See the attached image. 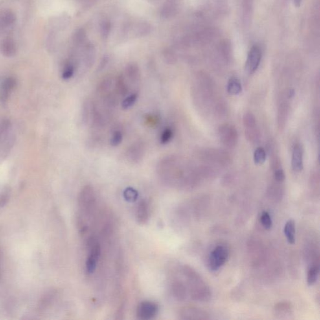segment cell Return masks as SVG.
Instances as JSON below:
<instances>
[{
	"label": "cell",
	"instance_id": "8d00e7d4",
	"mask_svg": "<svg viewBox=\"0 0 320 320\" xmlns=\"http://www.w3.org/2000/svg\"><path fill=\"white\" fill-rule=\"evenodd\" d=\"M1 255H1V250H0V260H1Z\"/></svg>",
	"mask_w": 320,
	"mask_h": 320
},
{
	"label": "cell",
	"instance_id": "d4e9b609",
	"mask_svg": "<svg viewBox=\"0 0 320 320\" xmlns=\"http://www.w3.org/2000/svg\"><path fill=\"white\" fill-rule=\"evenodd\" d=\"M87 38V33L83 28H80L76 31L73 36V43L74 46L80 47L84 43Z\"/></svg>",
	"mask_w": 320,
	"mask_h": 320
},
{
	"label": "cell",
	"instance_id": "52a82bcc",
	"mask_svg": "<svg viewBox=\"0 0 320 320\" xmlns=\"http://www.w3.org/2000/svg\"><path fill=\"white\" fill-rule=\"evenodd\" d=\"M126 34L135 37L147 36L152 32V26L147 22L138 21L131 24L124 28Z\"/></svg>",
	"mask_w": 320,
	"mask_h": 320
},
{
	"label": "cell",
	"instance_id": "e0dca14e",
	"mask_svg": "<svg viewBox=\"0 0 320 320\" xmlns=\"http://www.w3.org/2000/svg\"><path fill=\"white\" fill-rule=\"evenodd\" d=\"M95 48L92 44H88L85 46L83 52L82 58L83 62L87 67H90L95 60Z\"/></svg>",
	"mask_w": 320,
	"mask_h": 320
},
{
	"label": "cell",
	"instance_id": "9a60e30c",
	"mask_svg": "<svg viewBox=\"0 0 320 320\" xmlns=\"http://www.w3.org/2000/svg\"><path fill=\"white\" fill-rule=\"evenodd\" d=\"M245 127L246 128L247 137L250 140H255L257 138V131L256 130V123L254 116L251 113H247L243 118Z\"/></svg>",
	"mask_w": 320,
	"mask_h": 320
},
{
	"label": "cell",
	"instance_id": "7a4b0ae2",
	"mask_svg": "<svg viewBox=\"0 0 320 320\" xmlns=\"http://www.w3.org/2000/svg\"><path fill=\"white\" fill-rule=\"evenodd\" d=\"M96 205V195L95 190L90 185L84 186L78 196V205L82 213L90 215Z\"/></svg>",
	"mask_w": 320,
	"mask_h": 320
},
{
	"label": "cell",
	"instance_id": "836d02e7",
	"mask_svg": "<svg viewBox=\"0 0 320 320\" xmlns=\"http://www.w3.org/2000/svg\"><path fill=\"white\" fill-rule=\"evenodd\" d=\"M275 178L277 181L282 182L284 181V178H285V175H284V173L282 169H278L275 171Z\"/></svg>",
	"mask_w": 320,
	"mask_h": 320
},
{
	"label": "cell",
	"instance_id": "5bb4252c",
	"mask_svg": "<svg viewBox=\"0 0 320 320\" xmlns=\"http://www.w3.org/2000/svg\"><path fill=\"white\" fill-rule=\"evenodd\" d=\"M150 216V207L147 201H140L136 212V218L140 224H145Z\"/></svg>",
	"mask_w": 320,
	"mask_h": 320
},
{
	"label": "cell",
	"instance_id": "3957f363",
	"mask_svg": "<svg viewBox=\"0 0 320 320\" xmlns=\"http://www.w3.org/2000/svg\"><path fill=\"white\" fill-rule=\"evenodd\" d=\"M87 245L89 253L86 261V269L88 273L92 274L96 270L102 249L99 242L95 238L89 239Z\"/></svg>",
	"mask_w": 320,
	"mask_h": 320
},
{
	"label": "cell",
	"instance_id": "d6986e66",
	"mask_svg": "<svg viewBox=\"0 0 320 320\" xmlns=\"http://www.w3.org/2000/svg\"><path fill=\"white\" fill-rule=\"evenodd\" d=\"M284 233L287 240L290 244L293 245L295 243V223L293 220L287 221L284 228Z\"/></svg>",
	"mask_w": 320,
	"mask_h": 320
},
{
	"label": "cell",
	"instance_id": "4316f807",
	"mask_svg": "<svg viewBox=\"0 0 320 320\" xmlns=\"http://www.w3.org/2000/svg\"><path fill=\"white\" fill-rule=\"evenodd\" d=\"M138 98L139 95L137 93H131L130 95L127 96L122 103V109H128L131 108L137 102Z\"/></svg>",
	"mask_w": 320,
	"mask_h": 320
},
{
	"label": "cell",
	"instance_id": "9c48e42d",
	"mask_svg": "<svg viewBox=\"0 0 320 320\" xmlns=\"http://www.w3.org/2000/svg\"><path fill=\"white\" fill-rule=\"evenodd\" d=\"M17 86V79L13 76H9L3 81L0 87V104H7L12 92Z\"/></svg>",
	"mask_w": 320,
	"mask_h": 320
},
{
	"label": "cell",
	"instance_id": "4fadbf2b",
	"mask_svg": "<svg viewBox=\"0 0 320 320\" xmlns=\"http://www.w3.org/2000/svg\"><path fill=\"white\" fill-rule=\"evenodd\" d=\"M0 52L7 58L16 55L17 46L15 39L11 36H6L0 42Z\"/></svg>",
	"mask_w": 320,
	"mask_h": 320
},
{
	"label": "cell",
	"instance_id": "603a6c76",
	"mask_svg": "<svg viewBox=\"0 0 320 320\" xmlns=\"http://www.w3.org/2000/svg\"><path fill=\"white\" fill-rule=\"evenodd\" d=\"M228 92L231 95H236L242 90V85L237 78L230 79L227 87Z\"/></svg>",
	"mask_w": 320,
	"mask_h": 320
},
{
	"label": "cell",
	"instance_id": "4dcf8cb0",
	"mask_svg": "<svg viewBox=\"0 0 320 320\" xmlns=\"http://www.w3.org/2000/svg\"><path fill=\"white\" fill-rule=\"evenodd\" d=\"M123 133L121 131L116 130L114 131L112 137L111 138L110 144L113 147L119 146L122 143L123 139Z\"/></svg>",
	"mask_w": 320,
	"mask_h": 320
},
{
	"label": "cell",
	"instance_id": "f1b7e54d",
	"mask_svg": "<svg viewBox=\"0 0 320 320\" xmlns=\"http://www.w3.org/2000/svg\"><path fill=\"white\" fill-rule=\"evenodd\" d=\"M266 152L262 148L256 149L254 153V161L256 164H260L264 163L266 160Z\"/></svg>",
	"mask_w": 320,
	"mask_h": 320
},
{
	"label": "cell",
	"instance_id": "ba28073f",
	"mask_svg": "<svg viewBox=\"0 0 320 320\" xmlns=\"http://www.w3.org/2000/svg\"><path fill=\"white\" fill-rule=\"evenodd\" d=\"M262 51L258 46H254L249 51L247 57L245 69L247 73L253 74L259 67L261 59H262Z\"/></svg>",
	"mask_w": 320,
	"mask_h": 320
},
{
	"label": "cell",
	"instance_id": "2e32d148",
	"mask_svg": "<svg viewBox=\"0 0 320 320\" xmlns=\"http://www.w3.org/2000/svg\"><path fill=\"white\" fill-rule=\"evenodd\" d=\"M291 164L295 172H300L303 169V150L299 144L293 148Z\"/></svg>",
	"mask_w": 320,
	"mask_h": 320
},
{
	"label": "cell",
	"instance_id": "7c38bea8",
	"mask_svg": "<svg viewBox=\"0 0 320 320\" xmlns=\"http://www.w3.org/2000/svg\"><path fill=\"white\" fill-rule=\"evenodd\" d=\"M180 6V0H166L161 10L160 15L163 19H168L177 14Z\"/></svg>",
	"mask_w": 320,
	"mask_h": 320
},
{
	"label": "cell",
	"instance_id": "6da1fadb",
	"mask_svg": "<svg viewBox=\"0 0 320 320\" xmlns=\"http://www.w3.org/2000/svg\"><path fill=\"white\" fill-rule=\"evenodd\" d=\"M16 140V135L12 122L3 119L0 122V163L10 156Z\"/></svg>",
	"mask_w": 320,
	"mask_h": 320
},
{
	"label": "cell",
	"instance_id": "484cf974",
	"mask_svg": "<svg viewBox=\"0 0 320 320\" xmlns=\"http://www.w3.org/2000/svg\"><path fill=\"white\" fill-rule=\"evenodd\" d=\"M320 272L319 267L313 265L308 271L307 282L308 285L312 286L317 282Z\"/></svg>",
	"mask_w": 320,
	"mask_h": 320
},
{
	"label": "cell",
	"instance_id": "cb8c5ba5",
	"mask_svg": "<svg viewBox=\"0 0 320 320\" xmlns=\"http://www.w3.org/2000/svg\"><path fill=\"white\" fill-rule=\"evenodd\" d=\"M111 30V22L107 19H102L100 24V32L102 38L107 39L110 34Z\"/></svg>",
	"mask_w": 320,
	"mask_h": 320
},
{
	"label": "cell",
	"instance_id": "7402d4cb",
	"mask_svg": "<svg viewBox=\"0 0 320 320\" xmlns=\"http://www.w3.org/2000/svg\"><path fill=\"white\" fill-rule=\"evenodd\" d=\"M116 90L120 95L126 96L128 93V88L127 86L124 75L118 76L115 82Z\"/></svg>",
	"mask_w": 320,
	"mask_h": 320
},
{
	"label": "cell",
	"instance_id": "ac0fdd59",
	"mask_svg": "<svg viewBox=\"0 0 320 320\" xmlns=\"http://www.w3.org/2000/svg\"><path fill=\"white\" fill-rule=\"evenodd\" d=\"M125 73L127 78L132 83H137L141 77L139 67L135 63H129L127 65Z\"/></svg>",
	"mask_w": 320,
	"mask_h": 320
},
{
	"label": "cell",
	"instance_id": "74e56055",
	"mask_svg": "<svg viewBox=\"0 0 320 320\" xmlns=\"http://www.w3.org/2000/svg\"><path fill=\"white\" fill-rule=\"evenodd\" d=\"M0 277H1V273H0Z\"/></svg>",
	"mask_w": 320,
	"mask_h": 320
},
{
	"label": "cell",
	"instance_id": "e575fe53",
	"mask_svg": "<svg viewBox=\"0 0 320 320\" xmlns=\"http://www.w3.org/2000/svg\"><path fill=\"white\" fill-rule=\"evenodd\" d=\"M98 0H83V3L87 6L93 5Z\"/></svg>",
	"mask_w": 320,
	"mask_h": 320
},
{
	"label": "cell",
	"instance_id": "83f0119b",
	"mask_svg": "<svg viewBox=\"0 0 320 320\" xmlns=\"http://www.w3.org/2000/svg\"><path fill=\"white\" fill-rule=\"evenodd\" d=\"M173 137V131L170 127H167L162 131L160 136V143L162 144H166L172 140Z\"/></svg>",
	"mask_w": 320,
	"mask_h": 320
},
{
	"label": "cell",
	"instance_id": "d6a6232c",
	"mask_svg": "<svg viewBox=\"0 0 320 320\" xmlns=\"http://www.w3.org/2000/svg\"><path fill=\"white\" fill-rule=\"evenodd\" d=\"M164 61L167 63H173L175 60V57L172 51L170 50H164L163 52Z\"/></svg>",
	"mask_w": 320,
	"mask_h": 320
},
{
	"label": "cell",
	"instance_id": "1f68e13d",
	"mask_svg": "<svg viewBox=\"0 0 320 320\" xmlns=\"http://www.w3.org/2000/svg\"><path fill=\"white\" fill-rule=\"evenodd\" d=\"M124 198L128 201H135L138 197V192L132 188H127L124 192Z\"/></svg>",
	"mask_w": 320,
	"mask_h": 320
},
{
	"label": "cell",
	"instance_id": "30bf717a",
	"mask_svg": "<svg viewBox=\"0 0 320 320\" xmlns=\"http://www.w3.org/2000/svg\"><path fill=\"white\" fill-rule=\"evenodd\" d=\"M144 145L143 142H137L131 144L126 152L127 160L131 163H138L143 159Z\"/></svg>",
	"mask_w": 320,
	"mask_h": 320
},
{
	"label": "cell",
	"instance_id": "ffe728a7",
	"mask_svg": "<svg viewBox=\"0 0 320 320\" xmlns=\"http://www.w3.org/2000/svg\"><path fill=\"white\" fill-rule=\"evenodd\" d=\"M171 290H172L173 295L178 300H183L185 297V288L180 282L172 283L171 284Z\"/></svg>",
	"mask_w": 320,
	"mask_h": 320
},
{
	"label": "cell",
	"instance_id": "8992f818",
	"mask_svg": "<svg viewBox=\"0 0 320 320\" xmlns=\"http://www.w3.org/2000/svg\"><path fill=\"white\" fill-rule=\"evenodd\" d=\"M219 136H220L221 141L228 147H233L237 143V131L234 127L230 125V124H225V125L220 127Z\"/></svg>",
	"mask_w": 320,
	"mask_h": 320
},
{
	"label": "cell",
	"instance_id": "5b68a950",
	"mask_svg": "<svg viewBox=\"0 0 320 320\" xmlns=\"http://www.w3.org/2000/svg\"><path fill=\"white\" fill-rule=\"evenodd\" d=\"M159 312V306L155 302L144 301L138 306L137 310V318L139 320H152L157 316Z\"/></svg>",
	"mask_w": 320,
	"mask_h": 320
},
{
	"label": "cell",
	"instance_id": "44dd1931",
	"mask_svg": "<svg viewBox=\"0 0 320 320\" xmlns=\"http://www.w3.org/2000/svg\"><path fill=\"white\" fill-rule=\"evenodd\" d=\"M75 65L71 61H67L63 67L61 77L65 80H70L75 73Z\"/></svg>",
	"mask_w": 320,
	"mask_h": 320
},
{
	"label": "cell",
	"instance_id": "d590c367",
	"mask_svg": "<svg viewBox=\"0 0 320 320\" xmlns=\"http://www.w3.org/2000/svg\"><path fill=\"white\" fill-rule=\"evenodd\" d=\"M149 1H152V2H154V1H157L158 0H148Z\"/></svg>",
	"mask_w": 320,
	"mask_h": 320
},
{
	"label": "cell",
	"instance_id": "f546056e",
	"mask_svg": "<svg viewBox=\"0 0 320 320\" xmlns=\"http://www.w3.org/2000/svg\"><path fill=\"white\" fill-rule=\"evenodd\" d=\"M260 221L263 227L265 229L270 230L272 227V220H271V216L268 212H264L263 213L262 216H261Z\"/></svg>",
	"mask_w": 320,
	"mask_h": 320
},
{
	"label": "cell",
	"instance_id": "277c9868",
	"mask_svg": "<svg viewBox=\"0 0 320 320\" xmlns=\"http://www.w3.org/2000/svg\"><path fill=\"white\" fill-rule=\"evenodd\" d=\"M229 256V249L222 245H218L212 251L208 259V265L212 271H217L223 266Z\"/></svg>",
	"mask_w": 320,
	"mask_h": 320
},
{
	"label": "cell",
	"instance_id": "8fae6325",
	"mask_svg": "<svg viewBox=\"0 0 320 320\" xmlns=\"http://www.w3.org/2000/svg\"><path fill=\"white\" fill-rule=\"evenodd\" d=\"M17 20L16 15L11 10L0 12V36L12 28Z\"/></svg>",
	"mask_w": 320,
	"mask_h": 320
}]
</instances>
